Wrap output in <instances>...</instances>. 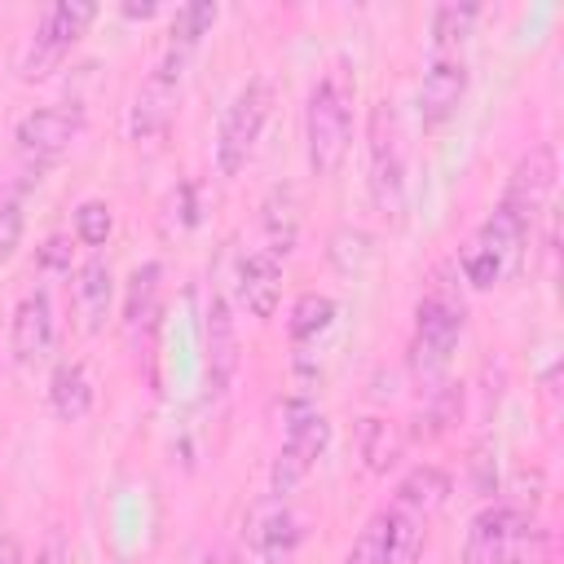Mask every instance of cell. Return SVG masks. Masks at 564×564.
Here are the masks:
<instances>
[{
  "instance_id": "4fadbf2b",
  "label": "cell",
  "mask_w": 564,
  "mask_h": 564,
  "mask_svg": "<svg viewBox=\"0 0 564 564\" xmlns=\"http://www.w3.org/2000/svg\"><path fill=\"white\" fill-rule=\"evenodd\" d=\"M445 498H449V476H445L441 467L423 463V467H410V471L401 476L392 516H397L410 533H419V524H423V520H427Z\"/></svg>"
},
{
  "instance_id": "3957f363",
  "label": "cell",
  "mask_w": 564,
  "mask_h": 564,
  "mask_svg": "<svg viewBox=\"0 0 564 564\" xmlns=\"http://www.w3.org/2000/svg\"><path fill=\"white\" fill-rule=\"evenodd\" d=\"M97 18V4L88 0H57L53 9H44L40 26L26 35L22 57H18V75L22 79H44L62 66V57L70 53V44L84 35V26Z\"/></svg>"
},
{
  "instance_id": "1f68e13d",
  "label": "cell",
  "mask_w": 564,
  "mask_h": 564,
  "mask_svg": "<svg viewBox=\"0 0 564 564\" xmlns=\"http://www.w3.org/2000/svg\"><path fill=\"white\" fill-rule=\"evenodd\" d=\"M123 13H128V18H154L159 4H154V0H145V4H123Z\"/></svg>"
},
{
  "instance_id": "ba28073f",
  "label": "cell",
  "mask_w": 564,
  "mask_h": 564,
  "mask_svg": "<svg viewBox=\"0 0 564 564\" xmlns=\"http://www.w3.org/2000/svg\"><path fill=\"white\" fill-rule=\"evenodd\" d=\"M370 194H375V207L383 216H401L405 163H401V145H397V128H392L388 106H375V115H370Z\"/></svg>"
},
{
  "instance_id": "277c9868",
  "label": "cell",
  "mask_w": 564,
  "mask_h": 564,
  "mask_svg": "<svg viewBox=\"0 0 564 564\" xmlns=\"http://www.w3.org/2000/svg\"><path fill=\"white\" fill-rule=\"evenodd\" d=\"M189 53H194V48L167 44V53L154 62V70L145 75V84L137 88L132 115H128V137H132V141H150V137H159V132L172 123L176 97H181V84H185Z\"/></svg>"
},
{
  "instance_id": "2e32d148",
  "label": "cell",
  "mask_w": 564,
  "mask_h": 564,
  "mask_svg": "<svg viewBox=\"0 0 564 564\" xmlns=\"http://www.w3.org/2000/svg\"><path fill=\"white\" fill-rule=\"evenodd\" d=\"M234 370H238V330H234L229 304L220 295H212V304H207V375H212V388L225 392Z\"/></svg>"
},
{
  "instance_id": "7402d4cb",
  "label": "cell",
  "mask_w": 564,
  "mask_h": 564,
  "mask_svg": "<svg viewBox=\"0 0 564 564\" xmlns=\"http://www.w3.org/2000/svg\"><path fill=\"white\" fill-rule=\"evenodd\" d=\"M330 322H335V300H330V295H317V291H304V295L295 300V308H291L286 330H291L295 344H308V339H317Z\"/></svg>"
},
{
  "instance_id": "ffe728a7",
  "label": "cell",
  "mask_w": 564,
  "mask_h": 564,
  "mask_svg": "<svg viewBox=\"0 0 564 564\" xmlns=\"http://www.w3.org/2000/svg\"><path fill=\"white\" fill-rule=\"evenodd\" d=\"M264 234H269V256H286L295 247L300 234V212H295V194L291 189H273L264 203Z\"/></svg>"
},
{
  "instance_id": "cb8c5ba5",
  "label": "cell",
  "mask_w": 564,
  "mask_h": 564,
  "mask_svg": "<svg viewBox=\"0 0 564 564\" xmlns=\"http://www.w3.org/2000/svg\"><path fill=\"white\" fill-rule=\"evenodd\" d=\"M216 13H220V9H216L212 0L181 4V9H176V18H172V44H176V48H198V40L212 31Z\"/></svg>"
},
{
  "instance_id": "9a60e30c",
  "label": "cell",
  "mask_w": 564,
  "mask_h": 564,
  "mask_svg": "<svg viewBox=\"0 0 564 564\" xmlns=\"http://www.w3.org/2000/svg\"><path fill=\"white\" fill-rule=\"evenodd\" d=\"M110 300H115V273H110V260L106 256H88L79 269H75V308L84 317V330H101L106 317H110Z\"/></svg>"
},
{
  "instance_id": "4316f807",
  "label": "cell",
  "mask_w": 564,
  "mask_h": 564,
  "mask_svg": "<svg viewBox=\"0 0 564 564\" xmlns=\"http://www.w3.org/2000/svg\"><path fill=\"white\" fill-rule=\"evenodd\" d=\"M295 538H300V529H295V516H291V511L269 516L264 529H260V551H264V560H269V564H282V560L291 555Z\"/></svg>"
},
{
  "instance_id": "603a6c76",
  "label": "cell",
  "mask_w": 564,
  "mask_h": 564,
  "mask_svg": "<svg viewBox=\"0 0 564 564\" xmlns=\"http://www.w3.org/2000/svg\"><path fill=\"white\" fill-rule=\"evenodd\" d=\"M397 454H401L397 427L383 423V419H361V458H366V467L370 471H388L397 463Z\"/></svg>"
},
{
  "instance_id": "6da1fadb",
  "label": "cell",
  "mask_w": 564,
  "mask_h": 564,
  "mask_svg": "<svg viewBox=\"0 0 564 564\" xmlns=\"http://www.w3.org/2000/svg\"><path fill=\"white\" fill-rule=\"evenodd\" d=\"M304 141H308V167L317 176H335L352 141V88L344 84V75H326L308 93Z\"/></svg>"
},
{
  "instance_id": "5bb4252c",
  "label": "cell",
  "mask_w": 564,
  "mask_h": 564,
  "mask_svg": "<svg viewBox=\"0 0 564 564\" xmlns=\"http://www.w3.org/2000/svg\"><path fill=\"white\" fill-rule=\"evenodd\" d=\"M238 300L247 304L251 317H273L282 300V264L269 251H251L238 264Z\"/></svg>"
},
{
  "instance_id": "d6986e66",
  "label": "cell",
  "mask_w": 564,
  "mask_h": 564,
  "mask_svg": "<svg viewBox=\"0 0 564 564\" xmlns=\"http://www.w3.org/2000/svg\"><path fill=\"white\" fill-rule=\"evenodd\" d=\"M159 278H163V269L150 260V264H141L132 278H128V300H123V326H128V335L137 339L141 330H150V322H154V308H159Z\"/></svg>"
},
{
  "instance_id": "e0dca14e",
  "label": "cell",
  "mask_w": 564,
  "mask_h": 564,
  "mask_svg": "<svg viewBox=\"0 0 564 564\" xmlns=\"http://www.w3.org/2000/svg\"><path fill=\"white\" fill-rule=\"evenodd\" d=\"M401 555V529H397V516L392 511H379L366 520V529L357 533L352 551L344 564H397Z\"/></svg>"
},
{
  "instance_id": "7a4b0ae2",
  "label": "cell",
  "mask_w": 564,
  "mask_h": 564,
  "mask_svg": "<svg viewBox=\"0 0 564 564\" xmlns=\"http://www.w3.org/2000/svg\"><path fill=\"white\" fill-rule=\"evenodd\" d=\"M269 110H273V84L269 79H247L234 101L225 106L220 115V132H216V167L225 176H238L269 123Z\"/></svg>"
},
{
  "instance_id": "30bf717a",
  "label": "cell",
  "mask_w": 564,
  "mask_h": 564,
  "mask_svg": "<svg viewBox=\"0 0 564 564\" xmlns=\"http://www.w3.org/2000/svg\"><path fill=\"white\" fill-rule=\"evenodd\" d=\"M467 93V62L463 53H432L427 62V75H423V88H419V115L427 128L445 123L458 101Z\"/></svg>"
},
{
  "instance_id": "ac0fdd59",
  "label": "cell",
  "mask_w": 564,
  "mask_h": 564,
  "mask_svg": "<svg viewBox=\"0 0 564 564\" xmlns=\"http://www.w3.org/2000/svg\"><path fill=\"white\" fill-rule=\"evenodd\" d=\"M48 401H53V414L57 419H66V423L84 419L93 410V379H88V370L79 361L57 366L53 370V383H48Z\"/></svg>"
},
{
  "instance_id": "f546056e",
  "label": "cell",
  "mask_w": 564,
  "mask_h": 564,
  "mask_svg": "<svg viewBox=\"0 0 564 564\" xmlns=\"http://www.w3.org/2000/svg\"><path fill=\"white\" fill-rule=\"evenodd\" d=\"M40 260H44L48 269H66V264H70V256H66V242H62V238H48Z\"/></svg>"
},
{
  "instance_id": "d4e9b609",
  "label": "cell",
  "mask_w": 564,
  "mask_h": 564,
  "mask_svg": "<svg viewBox=\"0 0 564 564\" xmlns=\"http://www.w3.org/2000/svg\"><path fill=\"white\" fill-rule=\"evenodd\" d=\"M458 269H463V278H467L476 291H489L494 282H502V278H507L502 260H498V256H489V251H485L476 238H471V242L458 251Z\"/></svg>"
},
{
  "instance_id": "83f0119b",
  "label": "cell",
  "mask_w": 564,
  "mask_h": 564,
  "mask_svg": "<svg viewBox=\"0 0 564 564\" xmlns=\"http://www.w3.org/2000/svg\"><path fill=\"white\" fill-rule=\"evenodd\" d=\"M18 242H22V207L18 198H0V264L18 251Z\"/></svg>"
},
{
  "instance_id": "f1b7e54d",
  "label": "cell",
  "mask_w": 564,
  "mask_h": 564,
  "mask_svg": "<svg viewBox=\"0 0 564 564\" xmlns=\"http://www.w3.org/2000/svg\"><path fill=\"white\" fill-rule=\"evenodd\" d=\"M35 564H66V538L62 533H48V542L35 555Z\"/></svg>"
},
{
  "instance_id": "8992f818",
  "label": "cell",
  "mask_w": 564,
  "mask_h": 564,
  "mask_svg": "<svg viewBox=\"0 0 564 564\" xmlns=\"http://www.w3.org/2000/svg\"><path fill=\"white\" fill-rule=\"evenodd\" d=\"M326 445H330V423H326L317 410L295 405V410H291V423H286V441H282V449H278V458H273V471H269V489H273L278 498L291 494V489L313 471V463L322 458Z\"/></svg>"
},
{
  "instance_id": "52a82bcc",
  "label": "cell",
  "mask_w": 564,
  "mask_h": 564,
  "mask_svg": "<svg viewBox=\"0 0 564 564\" xmlns=\"http://www.w3.org/2000/svg\"><path fill=\"white\" fill-rule=\"evenodd\" d=\"M79 128H84V110L79 106H40V110H31V115L18 119L13 141H18V154L26 163L48 167L53 159H62L70 150V141L79 137Z\"/></svg>"
},
{
  "instance_id": "44dd1931",
  "label": "cell",
  "mask_w": 564,
  "mask_h": 564,
  "mask_svg": "<svg viewBox=\"0 0 564 564\" xmlns=\"http://www.w3.org/2000/svg\"><path fill=\"white\" fill-rule=\"evenodd\" d=\"M480 9L476 4H441L432 13V53H458V44L471 35Z\"/></svg>"
},
{
  "instance_id": "7c38bea8",
  "label": "cell",
  "mask_w": 564,
  "mask_h": 564,
  "mask_svg": "<svg viewBox=\"0 0 564 564\" xmlns=\"http://www.w3.org/2000/svg\"><path fill=\"white\" fill-rule=\"evenodd\" d=\"M516 533H520L516 511H507V507H485V511L467 524L463 564H511Z\"/></svg>"
},
{
  "instance_id": "484cf974",
  "label": "cell",
  "mask_w": 564,
  "mask_h": 564,
  "mask_svg": "<svg viewBox=\"0 0 564 564\" xmlns=\"http://www.w3.org/2000/svg\"><path fill=\"white\" fill-rule=\"evenodd\" d=\"M110 229H115V216H110V207L101 198H88V203L75 207V238L84 247H101L110 238Z\"/></svg>"
},
{
  "instance_id": "d6a6232c",
  "label": "cell",
  "mask_w": 564,
  "mask_h": 564,
  "mask_svg": "<svg viewBox=\"0 0 564 564\" xmlns=\"http://www.w3.org/2000/svg\"><path fill=\"white\" fill-rule=\"evenodd\" d=\"M198 564H234V560H229V551H207Z\"/></svg>"
},
{
  "instance_id": "5b68a950",
  "label": "cell",
  "mask_w": 564,
  "mask_h": 564,
  "mask_svg": "<svg viewBox=\"0 0 564 564\" xmlns=\"http://www.w3.org/2000/svg\"><path fill=\"white\" fill-rule=\"evenodd\" d=\"M463 335V304L449 286H432L419 304V322H414V370L419 375H436L445 370L454 344Z\"/></svg>"
},
{
  "instance_id": "9c48e42d",
  "label": "cell",
  "mask_w": 564,
  "mask_h": 564,
  "mask_svg": "<svg viewBox=\"0 0 564 564\" xmlns=\"http://www.w3.org/2000/svg\"><path fill=\"white\" fill-rule=\"evenodd\" d=\"M551 189H555V154L546 145H538L511 167V181H507V194L498 207L511 212L520 225H533V216L546 207Z\"/></svg>"
},
{
  "instance_id": "8fae6325",
  "label": "cell",
  "mask_w": 564,
  "mask_h": 564,
  "mask_svg": "<svg viewBox=\"0 0 564 564\" xmlns=\"http://www.w3.org/2000/svg\"><path fill=\"white\" fill-rule=\"evenodd\" d=\"M13 357L22 366H35L53 352V339H57V322H53V300L48 291H26L13 308Z\"/></svg>"
},
{
  "instance_id": "4dcf8cb0",
  "label": "cell",
  "mask_w": 564,
  "mask_h": 564,
  "mask_svg": "<svg viewBox=\"0 0 564 564\" xmlns=\"http://www.w3.org/2000/svg\"><path fill=\"white\" fill-rule=\"evenodd\" d=\"M0 564H22V546H18V538H13V533H4V538H0Z\"/></svg>"
}]
</instances>
